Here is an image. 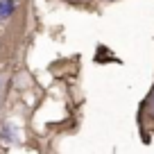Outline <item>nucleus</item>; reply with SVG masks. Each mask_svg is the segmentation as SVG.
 Segmentation results:
<instances>
[{"label":"nucleus","mask_w":154,"mask_h":154,"mask_svg":"<svg viewBox=\"0 0 154 154\" xmlns=\"http://www.w3.org/2000/svg\"><path fill=\"white\" fill-rule=\"evenodd\" d=\"M14 0H0V18H7V16L14 14Z\"/></svg>","instance_id":"1"},{"label":"nucleus","mask_w":154,"mask_h":154,"mask_svg":"<svg viewBox=\"0 0 154 154\" xmlns=\"http://www.w3.org/2000/svg\"><path fill=\"white\" fill-rule=\"evenodd\" d=\"M0 93H2V79H0Z\"/></svg>","instance_id":"2"}]
</instances>
